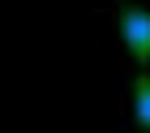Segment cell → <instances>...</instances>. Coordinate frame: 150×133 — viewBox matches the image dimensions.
Returning a JSON list of instances; mask_svg holds the SVG:
<instances>
[{
	"label": "cell",
	"instance_id": "6da1fadb",
	"mask_svg": "<svg viewBox=\"0 0 150 133\" xmlns=\"http://www.w3.org/2000/svg\"><path fill=\"white\" fill-rule=\"evenodd\" d=\"M116 34H120V47L129 52V60L137 69L150 65V9L137 0H120L116 9Z\"/></svg>",
	"mask_w": 150,
	"mask_h": 133
},
{
	"label": "cell",
	"instance_id": "7a4b0ae2",
	"mask_svg": "<svg viewBox=\"0 0 150 133\" xmlns=\"http://www.w3.org/2000/svg\"><path fill=\"white\" fill-rule=\"evenodd\" d=\"M133 124L150 133V73L133 78Z\"/></svg>",
	"mask_w": 150,
	"mask_h": 133
}]
</instances>
